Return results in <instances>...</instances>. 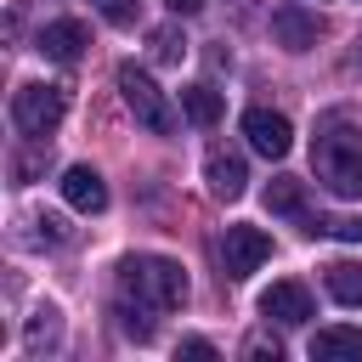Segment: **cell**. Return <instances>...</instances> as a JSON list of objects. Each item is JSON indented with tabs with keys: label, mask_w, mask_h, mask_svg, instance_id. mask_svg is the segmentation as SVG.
<instances>
[{
	"label": "cell",
	"mask_w": 362,
	"mask_h": 362,
	"mask_svg": "<svg viewBox=\"0 0 362 362\" xmlns=\"http://www.w3.org/2000/svg\"><path fill=\"white\" fill-rule=\"evenodd\" d=\"M311 170L317 181L334 192V198H362V124L334 107L317 119V136H311Z\"/></svg>",
	"instance_id": "1"
},
{
	"label": "cell",
	"mask_w": 362,
	"mask_h": 362,
	"mask_svg": "<svg viewBox=\"0 0 362 362\" xmlns=\"http://www.w3.org/2000/svg\"><path fill=\"white\" fill-rule=\"evenodd\" d=\"M119 300H136L147 311H175L187 300V272L170 255H130L119 260Z\"/></svg>",
	"instance_id": "2"
},
{
	"label": "cell",
	"mask_w": 362,
	"mask_h": 362,
	"mask_svg": "<svg viewBox=\"0 0 362 362\" xmlns=\"http://www.w3.org/2000/svg\"><path fill=\"white\" fill-rule=\"evenodd\" d=\"M119 96H124V107L136 113V124H147L153 136H170L175 130V107H170V96L153 85V74H141L136 62H119Z\"/></svg>",
	"instance_id": "3"
},
{
	"label": "cell",
	"mask_w": 362,
	"mask_h": 362,
	"mask_svg": "<svg viewBox=\"0 0 362 362\" xmlns=\"http://www.w3.org/2000/svg\"><path fill=\"white\" fill-rule=\"evenodd\" d=\"M62 107H68V96H62L57 85H17V96H11V124H17L28 141H45V136L62 124Z\"/></svg>",
	"instance_id": "4"
},
{
	"label": "cell",
	"mask_w": 362,
	"mask_h": 362,
	"mask_svg": "<svg viewBox=\"0 0 362 362\" xmlns=\"http://www.w3.org/2000/svg\"><path fill=\"white\" fill-rule=\"evenodd\" d=\"M260 260H272V238H266L260 226H226V238H221V266H226V277L243 283Z\"/></svg>",
	"instance_id": "5"
},
{
	"label": "cell",
	"mask_w": 362,
	"mask_h": 362,
	"mask_svg": "<svg viewBox=\"0 0 362 362\" xmlns=\"http://www.w3.org/2000/svg\"><path fill=\"white\" fill-rule=\"evenodd\" d=\"M243 136H249V147L266 153V158H283V153L294 147V124H288L283 113H272V107H249V113H243Z\"/></svg>",
	"instance_id": "6"
},
{
	"label": "cell",
	"mask_w": 362,
	"mask_h": 362,
	"mask_svg": "<svg viewBox=\"0 0 362 362\" xmlns=\"http://www.w3.org/2000/svg\"><path fill=\"white\" fill-rule=\"evenodd\" d=\"M85 45H90V34H85V23H79V17H57V23H45V28H40V40H34V51H40V57H51V62H79V57H85Z\"/></svg>",
	"instance_id": "7"
},
{
	"label": "cell",
	"mask_w": 362,
	"mask_h": 362,
	"mask_svg": "<svg viewBox=\"0 0 362 362\" xmlns=\"http://www.w3.org/2000/svg\"><path fill=\"white\" fill-rule=\"evenodd\" d=\"M272 34H277L283 51H311L317 34H322V23H317V11H305V6H277V11H272Z\"/></svg>",
	"instance_id": "8"
},
{
	"label": "cell",
	"mask_w": 362,
	"mask_h": 362,
	"mask_svg": "<svg viewBox=\"0 0 362 362\" xmlns=\"http://www.w3.org/2000/svg\"><path fill=\"white\" fill-rule=\"evenodd\" d=\"M204 175H209V192H215V198H243V187H249V164H243V153H232V147H209Z\"/></svg>",
	"instance_id": "9"
},
{
	"label": "cell",
	"mask_w": 362,
	"mask_h": 362,
	"mask_svg": "<svg viewBox=\"0 0 362 362\" xmlns=\"http://www.w3.org/2000/svg\"><path fill=\"white\" fill-rule=\"evenodd\" d=\"M260 317H272V322H283V328H300V322L311 317L305 283H272V288L260 294Z\"/></svg>",
	"instance_id": "10"
},
{
	"label": "cell",
	"mask_w": 362,
	"mask_h": 362,
	"mask_svg": "<svg viewBox=\"0 0 362 362\" xmlns=\"http://www.w3.org/2000/svg\"><path fill=\"white\" fill-rule=\"evenodd\" d=\"M62 198H68L79 215H102V209H107V181H102L90 164H74V170H62Z\"/></svg>",
	"instance_id": "11"
},
{
	"label": "cell",
	"mask_w": 362,
	"mask_h": 362,
	"mask_svg": "<svg viewBox=\"0 0 362 362\" xmlns=\"http://www.w3.org/2000/svg\"><path fill=\"white\" fill-rule=\"evenodd\" d=\"M311 356L317 362H362V328H317Z\"/></svg>",
	"instance_id": "12"
},
{
	"label": "cell",
	"mask_w": 362,
	"mask_h": 362,
	"mask_svg": "<svg viewBox=\"0 0 362 362\" xmlns=\"http://www.w3.org/2000/svg\"><path fill=\"white\" fill-rule=\"evenodd\" d=\"M266 209H272V215H288V221H300V226H311V209H305V187H300L294 175H277V181L266 187Z\"/></svg>",
	"instance_id": "13"
},
{
	"label": "cell",
	"mask_w": 362,
	"mask_h": 362,
	"mask_svg": "<svg viewBox=\"0 0 362 362\" xmlns=\"http://www.w3.org/2000/svg\"><path fill=\"white\" fill-rule=\"evenodd\" d=\"M322 277H328V294L339 305H362V260H334Z\"/></svg>",
	"instance_id": "14"
},
{
	"label": "cell",
	"mask_w": 362,
	"mask_h": 362,
	"mask_svg": "<svg viewBox=\"0 0 362 362\" xmlns=\"http://www.w3.org/2000/svg\"><path fill=\"white\" fill-rule=\"evenodd\" d=\"M57 339H62V311H57V305H34L23 345H28V351H51Z\"/></svg>",
	"instance_id": "15"
},
{
	"label": "cell",
	"mask_w": 362,
	"mask_h": 362,
	"mask_svg": "<svg viewBox=\"0 0 362 362\" xmlns=\"http://www.w3.org/2000/svg\"><path fill=\"white\" fill-rule=\"evenodd\" d=\"M181 113H187L192 124H215V119H221V96H215L209 85H187V90H181Z\"/></svg>",
	"instance_id": "16"
},
{
	"label": "cell",
	"mask_w": 362,
	"mask_h": 362,
	"mask_svg": "<svg viewBox=\"0 0 362 362\" xmlns=\"http://www.w3.org/2000/svg\"><path fill=\"white\" fill-rule=\"evenodd\" d=\"M181 57H187V40H181V28H153V62H164V68H181Z\"/></svg>",
	"instance_id": "17"
},
{
	"label": "cell",
	"mask_w": 362,
	"mask_h": 362,
	"mask_svg": "<svg viewBox=\"0 0 362 362\" xmlns=\"http://www.w3.org/2000/svg\"><path fill=\"white\" fill-rule=\"evenodd\" d=\"M305 232H328V238H345V243H362V215H311Z\"/></svg>",
	"instance_id": "18"
},
{
	"label": "cell",
	"mask_w": 362,
	"mask_h": 362,
	"mask_svg": "<svg viewBox=\"0 0 362 362\" xmlns=\"http://www.w3.org/2000/svg\"><path fill=\"white\" fill-rule=\"evenodd\" d=\"M90 6H96V11H102L113 28H130V23L141 17V0H90Z\"/></svg>",
	"instance_id": "19"
},
{
	"label": "cell",
	"mask_w": 362,
	"mask_h": 362,
	"mask_svg": "<svg viewBox=\"0 0 362 362\" xmlns=\"http://www.w3.org/2000/svg\"><path fill=\"white\" fill-rule=\"evenodd\" d=\"M28 226H34V243H45V249H57V243H62V238H68V226H62V221H57V215H34V221H28Z\"/></svg>",
	"instance_id": "20"
},
{
	"label": "cell",
	"mask_w": 362,
	"mask_h": 362,
	"mask_svg": "<svg viewBox=\"0 0 362 362\" xmlns=\"http://www.w3.org/2000/svg\"><path fill=\"white\" fill-rule=\"evenodd\" d=\"M175 356H204V362H209V356H215V345H209V339H181V345H175Z\"/></svg>",
	"instance_id": "21"
},
{
	"label": "cell",
	"mask_w": 362,
	"mask_h": 362,
	"mask_svg": "<svg viewBox=\"0 0 362 362\" xmlns=\"http://www.w3.org/2000/svg\"><path fill=\"white\" fill-rule=\"evenodd\" d=\"M249 356H260V362H277L283 351H277V339H272V345H266V339H255V345H249Z\"/></svg>",
	"instance_id": "22"
},
{
	"label": "cell",
	"mask_w": 362,
	"mask_h": 362,
	"mask_svg": "<svg viewBox=\"0 0 362 362\" xmlns=\"http://www.w3.org/2000/svg\"><path fill=\"white\" fill-rule=\"evenodd\" d=\"M164 6H170L175 17H198V11H204V0H164Z\"/></svg>",
	"instance_id": "23"
},
{
	"label": "cell",
	"mask_w": 362,
	"mask_h": 362,
	"mask_svg": "<svg viewBox=\"0 0 362 362\" xmlns=\"http://www.w3.org/2000/svg\"><path fill=\"white\" fill-rule=\"evenodd\" d=\"M356 45H362V34H356Z\"/></svg>",
	"instance_id": "24"
}]
</instances>
